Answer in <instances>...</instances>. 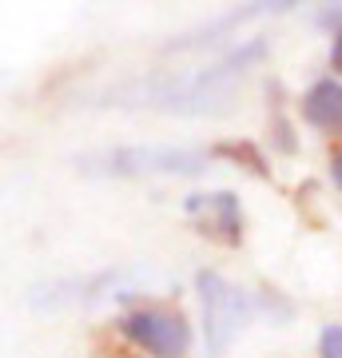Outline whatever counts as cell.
I'll return each mask as SVG.
<instances>
[{"label": "cell", "instance_id": "3", "mask_svg": "<svg viewBox=\"0 0 342 358\" xmlns=\"http://www.w3.org/2000/svg\"><path fill=\"white\" fill-rule=\"evenodd\" d=\"M187 219L195 223L199 235H207V239H215V243H223V247H239V239H243L239 199L231 192L187 195Z\"/></svg>", "mask_w": 342, "mask_h": 358}, {"label": "cell", "instance_id": "7", "mask_svg": "<svg viewBox=\"0 0 342 358\" xmlns=\"http://www.w3.org/2000/svg\"><path fill=\"white\" fill-rule=\"evenodd\" d=\"M330 64H334V72H342V28L334 32V48H330Z\"/></svg>", "mask_w": 342, "mask_h": 358}, {"label": "cell", "instance_id": "8", "mask_svg": "<svg viewBox=\"0 0 342 358\" xmlns=\"http://www.w3.org/2000/svg\"><path fill=\"white\" fill-rule=\"evenodd\" d=\"M330 176H334V183H339V192H342V148L334 152V159H330Z\"/></svg>", "mask_w": 342, "mask_h": 358}, {"label": "cell", "instance_id": "1", "mask_svg": "<svg viewBox=\"0 0 342 358\" xmlns=\"http://www.w3.org/2000/svg\"><path fill=\"white\" fill-rule=\"evenodd\" d=\"M195 291L203 303V338H207V355L223 358L239 334L243 322V294L231 287L219 271H199L195 275Z\"/></svg>", "mask_w": 342, "mask_h": 358}, {"label": "cell", "instance_id": "6", "mask_svg": "<svg viewBox=\"0 0 342 358\" xmlns=\"http://www.w3.org/2000/svg\"><path fill=\"white\" fill-rule=\"evenodd\" d=\"M318 355L322 358H342V327L339 322L322 331V338H318Z\"/></svg>", "mask_w": 342, "mask_h": 358}, {"label": "cell", "instance_id": "4", "mask_svg": "<svg viewBox=\"0 0 342 358\" xmlns=\"http://www.w3.org/2000/svg\"><path fill=\"white\" fill-rule=\"evenodd\" d=\"M306 124H315L327 136H342V84L339 80H318L303 96Z\"/></svg>", "mask_w": 342, "mask_h": 358}, {"label": "cell", "instance_id": "2", "mask_svg": "<svg viewBox=\"0 0 342 358\" xmlns=\"http://www.w3.org/2000/svg\"><path fill=\"white\" fill-rule=\"evenodd\" d=\"M120 331L140 343L143 350H152L155 358H183L187 355V322L179 310H164V307H140L120 319Z\"/></svg>", "mask_w": 342, "mask_h": 358}, {"label": "cell", "instance_id": "5", "mask_svg": "<svg viewBox=\"0 0 342 358\" xmlns=\"http://www.w3.org/2000/svg\"><path fill=\"white\" fill-rule=\"evenodd\" d=\"M211 152L223 155V159H235V164H247V171H255V176H271L263 152H259L255 143H247V140H239V143H215Z\"/></svg>", "mask_w": 342, "mask_h": 358}]
</instances>
